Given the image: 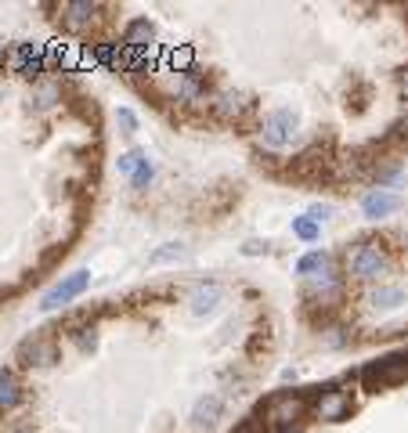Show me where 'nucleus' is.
<instances>
[{"mask_svg":"<svg viewBox=\"0 0 408 433\" xmlns=\"http://www.w3.org/2000/svg\"><path fill=\"white\" fill-rule=\"evenodd\" d=\"M307 408H311V401H307L304 390H278L260 405V415H264V423H271L275 430H293L307 415Z\"/></svg>","mask_w":408,"mask_h":433,"instance_id":"f257e3e1","label":"nucleus"},{"mask_svg":"<svg viewBox=\"0 0 408 433\" xmlns=\"http://www.w3.org/2000/svg\"><path fill=\"white\" fill-rule=\"evenodd\" d=\"M358 379H362L365 390H383V387H394V383L408 379V350H405V354H390V358L362 365Z\"/></svg>","mask_w":408,"mask_h":433,"instance_id":"f03ea898","label":"nucleus"},{"mask_svg":"<svg viewBox=\"0 0 408 433\" xmlns=\"http://www.w3.org/2000/svg\"><path fill=\"white\" fill-rule=\"evenodd\" d=\"M347 271L362 282H380L390 271V256H387V249L380 242H362L347 256Z\"/></svg>","mask_w":408,"mask_h":433,"instance_id":"7ed1b4c3","label":"nucleus"},{"mask_svg":"<svg viewBox=\"0 0 408 433\" xmlns=\"http://www.w3.org/2000/svg\"><path fill=\"white\" fill-rule=\"evenodd\" d=\"M296 131H300V123H296L293 108H275L260 123V137H264L268 148H289V144L296 141Z\"/></svg>","mask_w":408,"mask_h":433,"instance_id":"20e7f679","label":"nucleus"},{"mask_svg":"<svg viewBox=\"0 0 408 433\" xmlns=\"http://www.w3.org/2000/svg\"><path fill=\"white\" fill-rule=\"evenodd\" d=\"M166 94L174 102H181V105H195V102L206 98V79H202L199 69H192V73H170Z\"/></svg>","mask_w":408,"mask_h":433,"instance_id":"39448f33","label":"nucleus"},{"mask_svg":"<svg viewBox=\"0 0 408 433\" xmlns=\"http://www.w3.org/2000/svg\"><path fill=\"white\" fill-rule=\"evenodd\" d=\"M19 361L26 368H51L58 361V343L47 336H26L19 343Z\"/></svg>","mask_w":408,"mask_h":433,"instance_id":"423d86ee","label":"nucleus"},{"mask_svg":"<svg viewBox=\"0 0 408 433\" xmlns=\"http://www.w3.org/2000/svg\"><path fill=\"white\" fill-rule=\"evenodd\" d=\"M87 285H90V275H87V271H76V275L61 278V282L51 289V293H43V300H40V311H58V307H66V303L80 296Z\"/></svg>","mask_w":408,"mask_h":433,"instance_id":"0eeeda50","label":"nucleus"},{"mask_svg":"<svg viewBox=\"0 0 408 433\" xmlns=\"http://www.w3.org/2000/svg\"><path fill=\"white\" fill-rule=\"evenodd\" d=\"M98 11L101 4H90V0H69V4H61V26L69 29V33H84L98 22Z\"/></svg>","mask_w":408,"mask_h":433,"instance_id":"6e6552de","label":"nucleus"},{"mask_svg":"<svg viewBox=\"0 0 408 433\" xmlns=\"http://www.w3.org/2000/svg\"><path fill=\"white\" fill-rule=\"evenodd\" d=\"M351 408H354V401H351V390H329V394H322L318 397V405H315V412H318V419H325V423H343L351 415Z\"/></svg>","mask_w":408,"mask_h":433,"instance_id":"1a4fd4ad","label":"nucleus"},{"mask_svg":"<svg viewBox=\"0 0 408 433\" xmlns=\"http://www.w3.org/2000/svg\"><path fill=\"white\" fill-rule=\"evenodd\" d=\"M398 210H401V199L394 195V191H387V188H376V191H369V195L362 199V213L369 220H383V217L398 213Z\"/></svg>","mask_w":408,"mask_h":433,"instance_id":"9d476101","label":"nucleus"},{"mask_svg":"<svg viewBox=\"0 0 408 433\" xmlns=\"http://www.w3.org/2000/svg\"><path fill=\"white\" fill-rule=\"evenodd\" d=\"M14 69L22 76H40L47 69V47L43 44H19V51H14Z\"/></svg>","mask_w":408,"mask_h":433,"instance_id":"9b49d317","label":"nucleus"},{"mask_svg":"<svg viewBox=\"0 0 408 433\" xmlns=\"http://www.w3.org/2000/svg\"><path fill=\"white\" fill-rule=\"evenodd\" d=\"M123 47L127 51H148L155 47V29L148 19H130L127 29H123Z\"/></svg>","mask_w":408,"mask_h":433,"instance_id":"f8f14e48","label":"nucleus"},{"mask_svg":"<svg viewBox=\"0 0 408 433\" xmlns=\"http://www.w3.org/2000/svg\"><path fill=\"white\" fill-rule=\"evenodd\" d=\"M246 108H249V102H246V94H239V90H224V94H217L213 98V112L221 119H242L246 116Z\"/></svg>","mask_w":408,"mask_h":433,"instance_id":"ddd939ff","label":"nucleus"},{"mask_svg":"<svg viewBox=\"0 0 408 433\" xmlns=\"http://www.w3.org/2000/svg\"><path fill=\"white\" fill-rule=\"evenodd\" d=\"M307 285H311V293H315V296L329 300V296H336L340 289H343V275H340V271H336L333 264H329V267H322V271H318V275H311V278H307Z\"/></svg>","mask_w":408,"mask_h":433,"instance_id":"4468645a","label":"nucleus"},{"mask_svg":"<svg viewBox=\"0 0 408 433\" xmlns=\"http://www.w3.org/2000/svg\"><path fill=\"white\" fill-rule=\"evenodd\" d=\"M22 397H26L22 379L14 376V372H0V415L11 412V408H19Z\"/></svg>","mask_w":408,"mask_h":433,"instance_id":"2eb2a0df","label":"nucleus"},{"mask_svg":"<svg viewBox=\"0 0 408 433\" xmlns=\"http://www.w3.org/2000/svg\"><path fill=\"white\" fill-rule=\"evenodd\" d=\"M221 412H224V401L217 397V394H206V397H199L195 401V408H192V423L202 430V426H213L217 419H221Z\"/></svg>","mask_w":408,"mask_h":433,"instance_id":"dca6fc26","label":"nucleus"},{"mask_svg":"<svg viewBox=\"0 0 408 433\" xmlns=\"http://www.w3.org/2000/svg\"><path fill=\"white\" fill-rule=\"evenodd\" d=\"M401 303H405V289H398V285H383V289H372L369 293L372 311H394V307H401Z\"/></svg>","mask_w":408,"mask_h":433,"instance_id":"f3484780","label":"nucleus"},{"mask_svg":"<svg viewBox=\"0 0 408 433\" xmlns=\"http://www.w3.org/2000/svg\"><path fill=\"white\" fill-rule=\"evenodd\" d=\"M217 303H221V285H195L192 293V314H210Z\"/></svg>","mask_w":408,"mask_h":433,"instance_id":"a211bd4d","label":"nucleus"},{"mask_svg":"<svg viewBox=\"0 0 408 433\" xmlns=\"http://www.w3.org/2000/svg\"><path fill=\"white\" fill-rule=\"evenodd\" d=\"M329 264H333V256H329L325 249H311V253H304L300 260H296V275L311 278V275H318V271L329 267Z\"/></svg>","mask_w":408,"mask_h":433,"instance_id":"6ab92c4d","label":"nucleus"},{"mask_svg":"<svg viewBox=\"0 0 408 433\" xmlns=\"http://www.w3.org/2000/svg\"><path fill=\"white\" fill-rule=\"evenodd\" d=\"M58 102H61V90H58L55 84H37V90H33V108H37V112L55 108Z\"/></svg>","mask_w":408,"mask_h":433,"instance_id":"aec40b11","label":"nucleus"},{"mask_svg":"<svg viewBox=\"0 0 408 433\" xmlns=\"http://www.w3.org/2000/svg\"><path fill=\"white\" fill-rule=\"evenodd\" d=\"M293 235L300 238V242H318L322 224H318V220H311V217H293Z\"/></svg>","mask_w":408,"mask_h":433,"instance_id":"412c9836","label":"nucleus"},{"mask_svg":"<svg viewBox=\"0 0 408 433\" xmlns=\"http://www.w3.org/2000/svg\"><path fill=\"white\" fill-rule=\"evenodd\" d=\"M141 159H145V152H123L116 159V170L123 173V177H134V170L141 166Z\"/></svg>","mask_w":408,"mask_h":433,"instance_id":"4be33fe9","label":"nucleus"},{"mask_svg":"<svg viewBox=\"0 0 408 433\" xmlns=\"http://www.w3.org/2000/svg\"><path fill=\"white\" fill-rule=\"evenodd\" d=\"M152 177H155V166H152V159L145 155V159H141V166L134 170L130 184H134V188H148V184H152Z\"/></svg>","mask_w":408,"mask_h":433,"instance_id":"5701e85b","label":"nucleus"},{"mask_svg":"<svg viewBox=\"0 0 408 433\" xmlns=\"http://www.w3.org/2000/svg\"><path fill=\"white\" fill-rule=\"evenodd\" d=\"M116 123L123 126V134H137V116H134V108H116Z\"/></svg>","mask_w":408,"mask_h":433,"instance_id":"b1692460","label":"nucleus"},{"mask_svg":"<svg viewBox=\"0 0 408 433\" xmlns=\"http://www.w3.org/2000/svg\"><path fill=\"white\" fill-rule=\"evenodd\" d=\"M181 253H184V249H181L177 242H170L166 249H159V253H152V256H148V264H166V260H177V256H181Z\"/></svg>","mask_w":408,"mask_h":433,"instance_id":"393cba45","label":"nucleus"},{"mask_svg":"<svg viewBox=\"0 0 408 433\" xmlns=\"http://www.w3.org/2000/svg\"><path fill=\"white\" fill-rule=\"evenodd\" d=\"M333 213H336V206H333V202H315V206L307 210V217H311V220H318V224H322V220H329Z\"/></svg>","mask_w":408,"mask_h":433,"instance_id":"a878e982","label":"nucleus"},{"mask_svg":"<svg viewBox=\"0 0 408 433\" xmlns=\"http://www.w3.org/2000/svg\"><path fill=\"white\" fill-rule=\"evenodd\" d=\"M72 340H76V347H80V350H90L94 343H98V336H94V329L87 325V329H76Z\"/></svg>","mask_w":408,"mask_h":433,"instance_id":"bb28decb","label":"nucleus"},{"mask_svg":"<svg viewBox=\"0 0 408 433\" xmlns=\"http://www.w3.org/2000/svg\"><path fill=\"white\" fill-rule=\"evenodd\" d=\"M242 253H249V256H257V253H268V242H246V249Z\"/></svg>","mask_w":408,"mask_h":433,"instance_id":"cd10ccee","label":"nucleus"},{"mask_svg":"<svg viewBox=\"0 0 408 433\" xmlns=\"http://www.w3.org/2000/svg\"><path fill=\"white\" fill-rule=\"evenodd\" d=\"M401 87H405V94H408V73L401 76Z\"/></svg>","mask_w":408,"mask_h":433,"instance_id":"c85d7f7f","label":"nucleus"},{"mask_svg":"<svg viewBox=\"0 0 408 433\" xmlns=\"http://www.w3.org/2000/svg\"><path fill=\"white\" fill-rule=\"evenodd\" d=\"M275 433H300V430H275Z\"/></svg>","mask_w":408,"mask_h":433,"instance_id":"c756f323","label":"nucleus"}]
</instances>
